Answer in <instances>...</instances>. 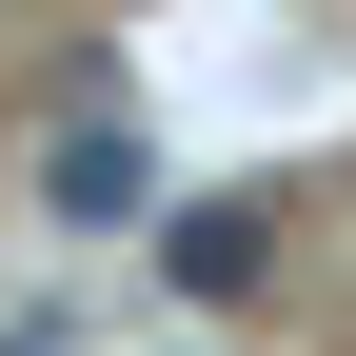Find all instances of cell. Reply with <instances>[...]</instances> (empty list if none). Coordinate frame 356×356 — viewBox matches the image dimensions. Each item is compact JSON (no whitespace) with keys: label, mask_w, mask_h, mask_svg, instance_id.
<instances>
[{"label":"cell","mask_w":356,"mask_h":356,"mask_svg":"<svg viewBox=\"0 0 356 356\" xmlns=\"http://www.w3.org/2000/svg\"><path fill=\"white\" fill-rule=\"evenodd\" d=\"M40 218H60V238H119V218H159V139L119 99H79L60 139H40Z\"/></svg>","instance_id":"obj_1"},{"label":"cell","mask_w":356,"mask_h":356,"mask_svg":"<svg viewBox=\"0 0 356 356\" xmlns=\"http://www.w3.org/2000/svg\"><path fill=\"white\" fill-rule=\"evenodd\" d=\"M257 257H277V238H257V218H238V198H218V218H178V297H238V277H257Z\"/></svg>","instance_id":"obj_2"}]
</instances>
